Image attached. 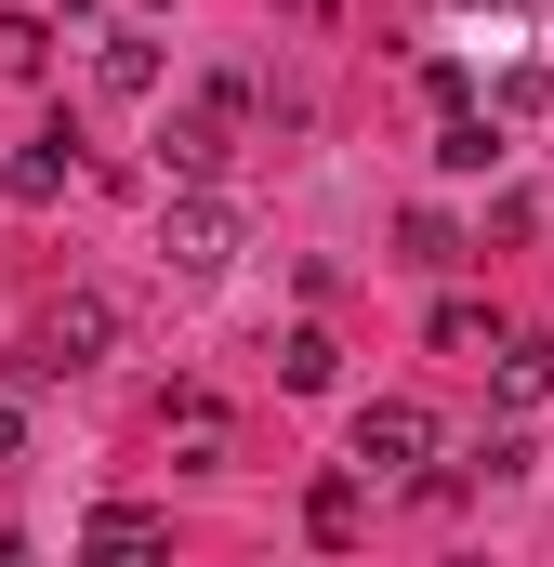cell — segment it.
I'll list each match as a JSON object with an SVG mask.
<instances>
[{
  "mask_svg": "<svg viewBox=\"0 0 554 567\" xmlns=\"http://www.w3.org/2000/svg\"><path fill=\"white\" fill-rule=\"evenodd\" d=\"M158 265H172V278H225V265H238V212H225L212 185H172V212H158Z\"/></svg>",
  "mask_w": 554,
  "mask_h": 567,
  "instance_id": "obj_1",
  "label": "cell"
},
{
  "mask_svg": "<svg viewBox=\"0 0 554 567\" xmlns=\"http://www.w3.org/2000/svg\"><path fill=\"white\" fill-rule=\"evenodd\" d=\"M422 462H435V410H422V396H370V410H357V475L397 488V475H422Z\"/></svg>",
  "mask_w": 554,
  "mask_h": 567,
  "instance_id": "obj_2",
  "label": "cell"
},
{
  "mask_svg": "<svg viewBox=\"0 0 554 567\" xmlns=\"http://www.w3.org/2000/svg\"><path fill=\"white\" fill-rule=\"evenodd\" d=\"M106 343H120V317L80 290V303H53V317H40V357H27V383H66V370H93Z\"/></svg>",
  "mask_w": 554,
  "mask_h": 567,
  "instance_id": "obj_3",
  "label": "cell"
},
{
  "mask_svg": "<svg viewBox=\"0 0 554 567\" xmlns=\"http://www.w3.org/2000/svg\"><path fill=\"white\" fill-rule=\"evenodd\" d=\"M225 133H238V120L198 93L185 120H158V172H172V185H212V172H225Z\"/></svg>",
  "mask_w": 554,
  "mask_h": 567,
  "instance_id": "obj_4",
  "label": "cell"
},
{
  "mask_svg": "<svg viewBox=\"0 0 554 567\" xmlns=\"http://www.w3.org/2000/svg\"><path fill=\"white\" fill-rule=\"evenodd\" d=\"M158 542H172L158 502H93V515H80V555H158Z\"/></svg>",
  "mask_w": 554,
  "mask_h": 567,
  "instance_id": "obj_5",
  "label": "cell"
},
{
  "mask_svg": "<svg viewBox=\"0 0 554 567\" xmlns=\"http://www.w3.org/2000/svg\"><path fill=\"white\" fill-rule=\"evenodd\" d=\"M158 435H172L185 462H225V396H198V383H172V396H158Z\"/></svg>",
  "mask_w": 554,
  "mask_h": 567,
  "instance_id": "obj_6",
  "label": "cell"
},
{
  "mask_svg": "<svg viewBox=\"0 0 554 567\" xmlns=\"http://www.w3.org/2000/svg\"><path fill=\"white\" fill-rule=\"evenodd\" d=\"M330 370H343V343H330L317 317H304V330H277V383H290V396H330Z\"/></svg>",
  "mask_w": 554,
  "mask_h": 567,
  "instance_id": "obj_7",
  "label": "cell"
},
{
  "mask_svg": "<svg viewBox=\"0 0 554 567\" xmlns=\"http://www.w3.org/2000/svg\"><path fill=\"white\" fill-rule=\"evenodd\" d=\"M489 383H502V410H542V396H554V343H542V330H515Z\"/></svg>",
  "mask_w": 554,
  "mask_h": 567,
  "instance_id": "obj_8",
  "label": "cell"
},
{
  "mask_svg": "<svg viewBox=\"0 0 554 567\" xmlns=\"http://www.w3.org/2000/svg\"><path fill=\"white\" fill-rule=\"evenodd\" d=\"M435 158H449V172H489V158H502V120H489V106H435Z\"/></svg>",
  "mask_w": 554,
  "mask_h": 567,
  "instance_id": "obj_9",
  "label": "cell"
},
{
  "mask_svg": "<svg viewBox=\"0 0 554 567\" xmlns=\"http://www.w3.org/2000/svg\"><path fill=\"white\" fill-rule=\"evenodd\" d=\"M357 488H370L357 462H343V475H317V488H304V528H317V542H357V515H370Z\"/></svg>",
  "mask_w": 554,
  "mask_h": 567,
  "instance_id": "obj_10",
  "label": "cell"
},
{
  "mask_svg": "<svg viewBox=\"0 0 554 567\" xmlns=\"http://www.w3.org/2000/svg\"><path fill=\"white\" fill-rule=\"evenodd\" d=\"M0 185H13L27 212H53V198H66V133H53V145H13V158H0Z\"/></svg>",
  "mask_w": 554,
  "mask_h": 567,
  "instance_id": "obj_11",
  "label": "cell"
},
{
  "mask_svg": "<svg viewBox=\"0 0 554 567\" xmlns=\"http://www.w3.org/2000/svg\"><path fill=\"white\" fill-rule=\"evenodd\" d=\"M397 265L449 278V265H462V225H449V212H410V225H397Z\"/></svg>",
  "mask_w": 554,
  "mask_h": 567,
  "instance_id": "obj_12",
  "label": "cell"
},
{
  "mask_svg": "<svg viewBox=\"0 0 554 567\" xmlns=\"http://www.w3.org/2000/svg\"><path fill=\"white\" fill-rule=\"evenodd\" d=\"M93 80H106V93H158V40H133V27H120V40L93 53Z\"/></svg>",
  "mask_w": 554,
  "mask_h": 567,
  "instance_id": "obj_13",
  "label": "cell"
},
{
  "mask_svg": "<svg viewBox=\"0 0 554 567\" xmlns=\"http://www.w3.org/2000/svg\"><path fill=\"white\" fill-rule=\"evenodd\" d=\"M13 449H27V410H0V462H13Z\"/></svg>",
  "mask_w": 554,
  "mask_h": 567,
  "instance_id": "obj_14",
  "label": "cell"
}]
</instances>
